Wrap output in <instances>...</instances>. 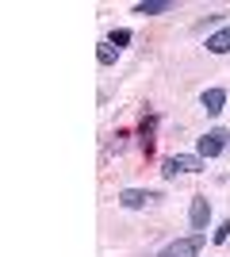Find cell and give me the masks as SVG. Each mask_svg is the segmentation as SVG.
I'll return each instance as SVG.
<instances>
[{"mask_svg":"<svg viewBox=\"0 0 230 257\" xmlns=\"http://www.w3.org/2000/svg\"><path fill=\"white\" fill-rule=\"evenodd\" d=\"M226 146H230V131H226V127H211L207 135H199L196 154L207 161V158H219V154H226Z\"/></svg>","mask_w":230,"mask_h":257,"instance_id":"cell-1","label":"cell"},{"mask_svg":"<svg viewBox=\"0 0 230 257\" xmlns=\"http://www.w3.org/2000/svg\"><path fill=\"white\" fill-rule=\"evenodd\" d=\"M203 246H207V234H184V238H176V242H169L157 257H199Z\"/></svg>","mask_w":230,"mask_h":257,"instance_id":"cell-2","label":"cell"},{"mask_svg":"<svg viewBox=\"0 0 230 257\" xmlns=\"http://www.w3.org/2000/svg\"><path fill=\"white\" fill-rule=\"evenodd\" d=\"M207 169V161L199 158V154H173V158H165L161 173L165 177H176V173H203Z\"/></svg>","mask_w":230,"mask_h":257,"instance_id":"cell-3","label":"cell"},{"mask_svg":"<svg viewBox=\"0 0 230 257\" xmlns=\"http://www.w3.org/2000/svg\"><path fill=\"white\" fill-rule=\"evenodd\" d=\"M188 223H192V234H207V223H211V200L207 196H192Z\"/></svg>","mask_w":230,"mask_h":257,"instance_id":"cell-4","label":"cell"},{"mask_svg":"<svg viewBox=\"0 0 230 257\" xmlns=\"http://www.w3.org/2000/svg\"><path fill=\"white\" fill-rule=\"evenodd\" d=\"M153 200H161L153 188H123L119 192V207H127V211H142V207H150Z\"/></svg>","mask_w":230,"mask_h":257,"instance_id":"cell-5","label":"cell"},{"mask_svg":"<svg viewBox=\"0 0 230 257\" xmlns=\"http://www.w3.org/2000/svg\"><path fill=\"white\" fill-rule=\"evenodd\" d=\"M157 123H161V115L157 111H150V115L138 123V142H142V150L150 154L153 150V142H157Z\"/></svg>","mask_w":230,"mask_h":257,"instance_id":"cell-6","label":"cell"},{"mask_svg":"<svg viewBox=\"0 0 230 257\" xmlns=\"http://www.w3.org/2000/svg\"><path fill=\"white\" fill-rule=\"evenodd\" d=\"M199 107H203L207 115H219L222 107H226V88H203V96H199Z\"/></svg>","mask_w":230,"mask_h":257,"instance_id":"cell-7","label":"cell"},{"mask_svg":"<svg viewBox=\"0 0 230 257\" xmlns=\"http://www.w3.org/2000/svg\"><path fill=\"white\" fill-rule=\"evenodd\" d=\"M203 46H207V54H230V23L219 27V31H211Z\"/></svg>","mask_w":230,"mask_h":257,"instance_id":"cell-8","label":"cell"},{"mask_svg":"<svg viewBox=\"0 0 230 257\" xmlns=\"http://www.w3.org/2000/svg\"><path fill=\"white\" fill-rule=\"evenodd\" d=\"M173 8V0H142V4H134L138 16H161V12Z\"/></svg>","mask_w":230,"mask_h":257,"instance_id":"cell-9","label":"cell"},{"mask_svg":"<svg viewBox=\"0 0 230 257\" xmlns=\"http://www.w3.org/2000/svg\"><path fill=\"white\" fill-rule=\"evenodd\" d=\"M115 58H119V50H115L111 43H100L96 46V62L100 65H115Z\"/></svg>","mask_w":230,"mask_h":257,"instance_id":"cell-10","label":"cell"},{"mask_svg":"<svg viewBox=\"0 0 230 257\" xmlns=\"http://www.w3.org/2000/svg\"><path fill=\"white\" fill-rule=\"evenodd\" d=\"M108 43H111V46H115V50H123V46L131 43V31H127V27H115V31H111V35H108Z\"/></svg>","mask_w":230,"mask_h":257,"instance_id":"cell-11","label":"cell"},{"mask_svg":"<svg viewBox=\"0 0 230 257\" xmlns=\"http://www.w3.org/2000/svg\"><path fill=\"white\" fill-rule=\"evenodd\" d=\"M226 238H230V223H219L215 234H211V242H226Z\"/></svg>","mask_w":230,"mask_h":257,"instance_id":"cell-12","label":"cell"}]
</instances>
